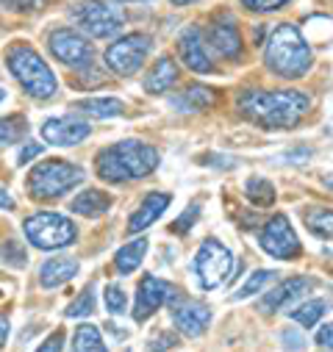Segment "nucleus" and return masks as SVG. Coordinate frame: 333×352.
<instances>
[{"label":"nucleus","mask_w":333,"mask_h":352,"mask_svg":"<svg viewBox=\"0 0 333 352\" xmlns=\"http://www.w3.org/2000/svg\"><path fill=\"white\" fill-rule=\"evenodd\" d=\"M241 114L261 128H294L311 109L308 95L294 89H250L239 98Z\"/></svg>","instance_id":"f257e3e1"},{"label":"nucleus","mask_w":333,"mask_h":352,"mask_svg":"<svg viewBox=\"0 0 333 352\" xmlns=\"http://www.w3.org/2000/svg\"><path fill=\"white\" fill-rule=\"evenodd\" d=\"M158 166V150L153 144H144L139 139H125L95 158V169L100 175V181L106 184H131L142 181L147 175H153Z\"/></svg>","instance_id":"f03ea898"},{"label":"nucleus","mask_w":333,"mask_h":352,"mask_svg":"<svg viewBox=\"0 0 333 352\" xmlns=\"http://www.w3.org/2000/svg\"><path fill=\"white\" fill-rule=\"evenodd\" d=\"M267 67L281 75V78H300L311 69V47L305 42V36L294 28V25H278L272 31V36L267 39V53H264Z\"/></svg>","instance_id":"7ed1b4c3"},{"label":"nucleus","mask_w":333,"mask_h":352,"mask_svg":"<svg viewBox=\"0 0 333 352\" xmlns=\"http://www.w3.org/2000/svg\"><path fill=\"white\" fill-rule=\"evenodd\" d=\"M6 67L14 75V80L23 86V89L39 100H47L56 95L58 89V78L56 72L45 64V58L28 47V45H12L6 50Z\"/></svg>","instance_id":"20e7f679"},{"label":"nucleus","mask_w":333,"mask_h":352,"mask_svg":"<svg viewBox=\"0 0 333 352\" xmlns=\"http://www.w3.org/2000/svg\"><path fill=\"white\" fill-rule=\"evenodd\" d=\"M80 181H83L80 166L61 161V158H50V161H42L31 169L28 192L34 200H56V197L72 192Z\"/></svg>","instance_id":"39448f33"},{"label":"nucleus","mask_w":333,"mask_h":352,"mask_svg":"<svg viewBox=\"0 0 333 352\" xmlns=\"http://www.w3.org/2000/svg\"><path fill=\"white\" fill-rule=\"evenodd\" d=\"M23 230L36 250H64L78 239V228L72 225V219H67L64 214H56V211L31 214L25 219Z\"/></svg>","instance_id":"423d86ee"},{"label":"nucleus","mask_w":333,"mask_h":352,"mask_svg":"<svg viewBox=\"0 0 333 352\" xmlns=\"http://www.w3.org/2000/svg\"><path fill=\"white\" fill-rule=\"evenodd\" d=\"M195 275H197V280L206 292L219 289L225 280H230L236 275L233 252L225 244H219L217 239L203 241L197 255H195Z\"/></svg>","instance_id":"0eeeda50"},{"label":"nucleus","mask_w":333,"mask_h":352,"mask_svg":"<svg viewBox=\"0 0 333 352\" xmlns=\"http://www.w3.org/2000/svg\"><path fill=\"white\" fill-rule=\"evenodd\" d=\"M72 17L95 39H109L120 34L125 23V14L114 3H106V0H80L78 6H72Z\"/></svg>","instance_id":"6e6552de"},{"label":"nucleus","mask_w":333,"mask_h":352,"mask_svg":"<svg viewBox=\"0 0 333 352\" xmlns=\"http://www.w3.org/2000/svg\"><path fill=\"white\" fill-rule=\"evenodd\" d=\"M150 47H153L150 36H144V34H128V36L117 39V42L106 50V64H109L111 72H117V75H122V78L136 75V72L142 69V64H144Z\"/></svg>","instance_id":"1a4fd4ad"},{"label":"nucleus","mask_w":333,"mask_h":352,"mask_svg":"<svg viewBox=\"0 0 333 352\" xmlns=\"http://www.w3.org/2000/svg\"><path fill=\"white\" fill-rule=\"evenodd\" d=\"M47 47H50V53L61 64H67L72 69H89L92 61H95L92 42H87V39H83L78 31H72V28H56L47 36Z\"/></svg>","instance_id":"9d476101"},{"label":"nucleus","mask_w":333,"mask_h":352,"mask_svg":"<svg viewBox=\"0 0 333 352\" xmlns=\"http://www.w3.org/2000/svg\"><path fill=\"white\" fill-rule=\"evenodd\" d=\"M259 244H261V250L267 255H272L278 261H292V258H297L303 252L300 239H297V233H294V228H292L286 214H278V217L267 219V225L259 233Z\"/></svg>","instance_id":"9b49d317"},{"label":"nucleus","mask_w":333,"mask_h":352,"mask_svg":"<svg viewBox=\"0 0 333 352\" xmlns=\"http://www.w3.org/2000/svg\"><path fill=\"white\" fill-rule=\"evenodd\" d=\"M92 133V125L80 117H53L42 125V139L56 147H72Z\"/></svg>","instance_id":"f8f14e48"},{"label":"nucleus","mask_w":333,"mask_h":352,"mask_svg":"<svg viewBox=\"0 0 333 352\" xmlns=\"http://www.w3.org/2000/svg\"><path fill=\"white\" fill-rule=\"evenodd\" d=\"M311 289H314V278H305V275H303V278H289V280H283L278 289H272L270 294H264L261 302H259V308H261L264 314L286 311V308L297 305Z\"/></svg>","instance_id":"ddd939ff"},{"label":"nucleus","mask_w":333,"mask_h":352,"mask_svg":"<svg viewBox=\"0 0 333 352\" xmlns=\"http://www.w3.org/2000/svg\"><path fill=\"white\" fill-rule=\"evenodd\" d=\"M170 294V283L158 280L155 275H144L139 280V289H136V302H133V319L136 322H147L166 300Z\"/></svg>","instance_id":"4468645a"},{"label":"nucleus","mask_w":333,"mask_h":352,"mask_svg":"<svg viewBox=\"0 0 333 352\" xmlns=\"http://www.w3.org/2000/svg\"><path fill=\"white\" fill-rule=\"evenodd\" d=\"M208 42H211V47H214L222 58H228V61H239L241 53H244L241 34H239V28H236V23H233L230 17L217 20V23L208 28Z\"/></svg>","instance_id":"2eb2a0df"},{"label":"nucleus","mask_w":333,"mask_h":352,"mask_svg":"<svg viewBox=\"0 0 333 352\" xmlns=\"http://www.w3.org/2000/svg\"><path fill=\"white\" fill-rule=\"evenodd\" d=\"M178 53H181L184 64H186L192 72H200V75L211 72V58H208V53H206V42H203V36H200V28L189 25V28L181 31V36H178Z\"/></svg>","instance_id":"dca6fc26"},{"label":"nucleus","mask_w":333,"mask_h":352,"mask_svg":"<svg viewBox=\"0 0 333 352\" xmlns=\"http://www.w3.org/2000/svg\"><path fill=\"white\" fill-rule=\"evenodd\" d=\"M173 319H175V327L184 333V336H189V338H197V336H203V330L208 327V322H211V308L208 305H203V302H181L175 311H173Z\"/></svg>","instance_id":"f3484780"},{"label":"nucleus","mask_w":333,"mask_h":352,"mask_svg":"<svg viewBox=\"0 0 333 352\" xmlns=\"http://www.w3.org/2000/svg\"><path fill=\"white\" fill-rule=\"evenodd\" d=\"M170 203H173V195L150 192V195L142 200V206L131 214V219H128V233H142L144 228H150L166 208H170Z\"/></svg>","instance_id":"a211bd4d"},{"label":"nucleus","mask_w":333,"mask_h":352,"mask_svg":"<svg viewBox=\"0 0 333 352\" xmlns=\"http://www.w3.org/2000/svg\"><path fill=\"white\" fill-rule=\"evenodd\" d=\"M178 83V64L170 58V56H164V58H158L153 67H150V72L144 75V92H150V95H164L170 86H175Z\"/></svg>","instance_id":"6ab92c4d"},{"label":"nucleus","mask_w":333,"mask_h":352,"mask_svg":"<svg viewBox=\"0 0 333 352\" xmlns=\"http://www.w3.org/2000/svg\"><path fill=\"white\" fill-rule=\"evenodd\" d=\"M78 275V261L75 258H64V255H56L50 261L42 263V270H39V283L45 289H56L67 280H72Z\"/></svg>","instance_id":"aec40b11"},{"label":"nucleus","mask_w":333,"mask_h":352,"mask_svg":"<svg viewBox=\"0 0 333 352\" xmlns=\"http://www.w3.org/2000/svg\"><path fill=\"white\" fill-rule=\"evenodd\" d=\"M69 208L78 217H100L111 208V195H106L100 189H87L69 203Z\"/></svg>","instance_id":"412c9836"},{"label":"nucleus","mask_w":333,"mask_h":352,"mask_svg":"<svg viewBox=\"0 0 333 352\" xmlns=\"http://www.w3.org/2000/svg\"><path fill=\"white\" fill-rule=\"evenodd\" d=\"M144 252H147V239H144V236H142V239H133V241H128V244H122V250H117V255H114L117 272H120V275L136 272L139 263H142V258H144Z\"/></svg>","instance_id":"4be33fe9"},{"label":"nucleus","mask_w":333,"mask_h":352,"mask_svg":"<svg viewBox=\"0 0 333 352\" xmlns=\"http://www.w3.org/2000/svg\"><path fill=\"white\" fill-rule=\"evenodd\" d=\"M170 103L178 111H203V109H208L214 103V92L206 89V86H200V83H195V86H189L186 92L170 98Z\"/></svg>","instance_id":"5701e85b"},{"label":"nucleus","mask_w":333,"mask_h":352,"mask_svg":"<svg viewBox=\"0 0 333 352\" xmlns=\"http://www.w3.org/2000/svg\"><path fill=\"white\" fill-rule=\"evenodd\" d=\"M72 109H78V114H87V117L109 120V117H120L125 106L117 98H87V100H78Z\"/></svg>","instance_id":"b1692460"},{"label":"nucleus","mask_w":333,"mask_h":352,"mask_svg":"<svg viewBox=\"0 0 333 352\" xmlns=\"http://www.w3.org/2000/svg\"><path fill=\"white\" fill-rule=\"evenodd\" d=\"M69 352H109V349H106V341L95 324H78Z\"/></svg>","instance_id":"393cba45"},{"label":"nucleus","mask_w":333,"mask_h":352,"mask_svg":"<svg viewBox=\"0 0 333 352\" xmlns=\"http://www.w3.org/2000/svg\"><path fill=\"white\" fill-rule=\"evenodd\" d=\"M327 311V302L325 300H308V302H300L297 308L289 311V316L300 324V327H314Z\"/></svg>","instance_id":"a878e982"},{"label":"nucleus","mask_w":333,"mask_h":352,"mask_svg":"<svg viewBox=\"0 0 333 352\" xmlns=\"http://www.w3.org/2000/svg\"><path fill=\"white\" fill-rule=\"evenodd\" d=\"M305 228L316 239H333V211L330 208H308L305 211Z\"/></svg>","instance_id":"bb28decb"},{"label":"nucleus","mask_w":333,"mask_h":352,"mask_svg":"<svg viewBox=\"0 0 333 352\" xmlns=\"http://www.w3.org/2000/svg\"><path fill=\"white\" fill-rule=\"evenodd\" d=\"M28 131L25 117L14 114V117H0V147H12L17 144Z\"/></svg>","instance_id":"cd10ccee"},{"label":"nucleus","mask_w":333,"mask_h":352,"mask_svg":"<svg viewBox=\"0 0 333 352\" xmlns=\"http://www.w3.org/2000/svg\"><path fill=\"white\" fill-rule=\"evenodd\" d=\"M247 197L253 206L259 208H267L275 203V186L267 181V178H250L247 181Z\"/></svg>","instance_id":"c85d7f7f"},{"label":"nucleus","mask_w":333,"mask_h":352,"mask_svg":"<svg viewBox=\"0 0 333 352\" xmlns=\"http://www.w3.org/2000/svg\"><path fill=\"white\" fill-rule=\"evenodd\" d=\"M272 280H278V272H272V270H259V272H253L247 280H244V286L233 294V300H247V297H253V294H259L267 283H272Z\"/></svg>","instance_id":"c756f323"},{"label":"nucleus","mask_w":333,"mask_h":352,"mask_svg":"<svg viewBox=\"0 0 333 352\" xmlns=\"http://www.w3.org/2000/svg\"><path fill=\"white\" fill-rule=\"evenodd\" d=\"M95 311V286H87L80 292L78 300H72V305L67 308V316L69 319H83V316H89Z\"/></svg>","instance_id":"7c9ffc66"},{"label":"nucleus","mask_w":333,"mask_h":352,"mask_svg":"<svg viewBox=\"0 0 333 352\" xmlns=\"http://www.w3.org/2000/svg\"><path fill=\"white\" fill-rule=\"evenodd\" d=\"M103 300H106L109 314H114V316H120V314H125V311H128V297H125V292H122L117 283H109V286H106Z\"/></svg>","instance_id":"2f4dec72"},{"label":"nucleus","mask_w":333,"mask_h":352,"mask_svg":"<svg viewBox=\"0 0 333 352\" xmlns=\"http://www.w3.org/2000/svg\"><path fill=\"white\" fill-rule=\"evenodd\" d=\"M3 258H6V263H14L17 270H23L25 263H28L25 250H23V247H20V241H14V239H9V241L3 244Z\"/></svg>","instance_id":"473e14b6"},{"label":"nucleus","mask_w":333,"mask_h":352,"mask_svg":"<svg viewBox=\"0 0 333 352\" xmlns=\"http://www.w3.org/2000/svg\"><path fill=\"white\" fill-rule=\"evenodd\" d=\"M281 341H283V349H286V352H303V349H305V338H303V333L294 330V327H283V330H281Z\"/></svg>","instance_id":"72a5a7b5"},{"label":"nucleus","mask_w":333,"mask_h":352,"mask_svg":"<svg viewBox=\"0 0 333 352\" xmlns=\"http://www.w3.org/2000/svg\"><path fill=\"white\" fill-rule=\"evenodd\" d=\"M289 0H241V6L244 9H250V12H275V9H281V6H286Z\"/></svg>","instance_id":"f704fd0d"},{"label":"nucleus","mask_w":333,"mask_h":352,"mask_svg":"<svg viewBox=\"0 0 333 352\" xmlns=\"http://www.w3.org/2000/svg\"><path fill=\"white\" fill-rule=\"evenodd\" d=\"M0 3L12 12H39L42 6H47V0H0Z\"/></svg>","instance_id":"c9c22d12"},{"label":"nucleus","mask_w":333,"mask_h":352,"mask_svg":"<svg viewBox=\"0 0 333 352\" xmlns=\"http://www.w3.org/2000/svg\"><path fill=\"white\" fill-rule=\"evenodd\" d=\"M61 346H64V333L61 330H56V333H50L34 352H61Z\"/></svg>","instance_id":"e433bc0d"},{"label":"nucleus","mask_w":333,"mask_h":352,"mask_svg":"<svg viewBox=\"0 0 333 352\" xmlns=\"http://www.w3.org/2000/svg\"><path fill=\"white\" fill-rule=\"evenodd\" d=\"M197 214H200V206H192V208H189V211H184V217H181V219L173 225V230H175V233H184L186 228H192V225H195Z\"/></svg>","instance_id":"4c0bfd02"},{"label":"nucleus","mask_w":333,"mask_h":352,"mask_svg":"<svg viewBox=\"0 0 333 352\" xmlns=\"http://www.w3.org/2000/svg\"><path fill=\"white\" fill-rule=\"evenodd\" d=\"M316 344L333 352V324H322V327L316 330Z\"/></svg>","instance_id":"58836bf2"},{"label":"nucleus","mask_w":333,"mask_h":352,"mask_svg":"<svg viewBox=\"0 0 333 352\" xmlns=\"http://www.w3.org/2000/svg\"><path fill=\"white\" fill-rule=\"evenodd\" d=\"M39 153H42V144H39V142H28V144L23 147V153H20V158H17V161H20V164H28V161H31V158H36Z\"/></svg>","instance_id":"ea45409f"},{"label":"nucleus","mask_w":333,"mask_h":352,"mask_svg":"<svg viewBox=\"0 0 333 352\" xmlns=\"http://www.w3.org/2000/svg\"><path fill=\"white\" fill-rule=\"evenodd\" d=\"M0 208H6V211L14 208V200H12V195H9L3 186H0Z\"/></svg>","instance_id":"a19ab883"},{"label":"nucleus","mask_w":333,"mask_h":352,"mask_svg":"<svg viewBox=\"0 0 333 352\" xmlns=\"http://www.w3.org/2000/svg\"><path fill=\"white\" fill-rule=\"evenodd\" d=\"M6 338H9V319H6V316H0V349H3Z\"/></svg>","instance_id":"79ce46f5"},{"label":"nucleus","mask_w":333,"mask_h":352,"mask_svg":"<svg viewBox=\"0 0 333 352\" xmlns=\"http://www.w3.org/2000/svg\"><path fill=\"white\" fill-rule=\"evenodd\" d=\"M175 6H186V3H195V0H173Z\"/></svg>","instance_id":"37998d69"},{"label":"nucleus","mask_w":333,"mask_h":352,"mask_svg":"<svg viewBox=\"0 0 333 352\" xmlns=\"http://www.w3.org/2000/svg\"><path fill=\"white\" fill-rule=\"evenodd\" d=\"M117 3H142V0H117Z\"/></svg>","instance_id":"c03bdc74"},{"label":"nucleus","mask_w":333,"mask_h":352,"mask_svg":"<svg viewBox=\"0 0 333 352\" xmlns=\"http://www.w3.org/2000/svg\"><path fill=\"white\" fill-rule=\"evenodd\" d=\"M3 98H6V92H3V89H0V103H3Z\"/></svg>","instance_id":"a18cd8bd"},{"label":"nucleus","mask_w":333,"mask_h":352,"mask_svg":"<svg viewBox=\"0 0 333 352\" xmlns=\"http://www.w3.org/2000/svg\"><path fill=\"white\" fill-rule=\"evenodd\" d=\"M330 261H333V255H330Z\"/></svg>","instance_id":"49530a36"}]
</instances>
